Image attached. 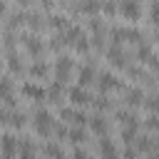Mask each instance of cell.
Masks as SVG:
<instances>
[{"instance_id": "cell-10", "label": "cell", "mask_w": 159, "mask_h": 159, "mask_svg": "<svg viewBox=\"0 0 159 159\" xmlns=\"http://www.w3.org/2000/svg\"><path fill=\"white\" fill-rule=\"evenodd\" d=\"M92 82H97V70H94V65L80 67V72H77V84H80V87H87V84H92Z\"/></svg>"}, {"instance_id": "cell-3", "label": "cell", "mask_w": 159, "mask_h": 159, "mask_svg": "<svg viewBox=\"0 0 159 159\" xmlns=\"http://www.w3.org/2000/svg\"><path fill=\"white\" fill-rule=\"evenodd\" d=\"M72 70H75L72 57L60 55V57H57V62H55V80H57V82H67V77L72 75Z\"/></svg>"}, {"instance_id": "cell-39", "label": "cell", "mask_w": 159, "mask_h": 159, "mask_svg": "<svg viewBox=\"0 0 159 159\" xmlns=\"http://www.w3.org/2000/svg\"><path fill=\"white\" fill-rule=\"evenodd\" d=\"M147 65H149V67H152V70H159V57H157V55H152V57H149V62H147Z\"/></svg>"}, {"instance_id": "cell-41", "label": "cell", "mask_w": 159, "mask_h": 159, "mask_svg": "<svg viewBox=\"0 0 159 159\" xmlns=\"http://www.w3.org/2000/svg\"><path fill=\"white\" fill-rule=\"evenodd\" d=\"M154 147H157V149H159V134H157V139H154Z\"/></svg>"}, {"instance_id": "cell-36", "label": "cell", "mask_w": 159, "mask_h": 159, "mask_svg": "<svg viewBox=\"0 0 159 159\" xmlns=\"http://www.w3.org/2000/svg\"><path fill=\"white\" fill-rule=\"evenodd\" d=\"M147 129H159V114H152L147 119Z\"/></svg>"}, {"instance_id": "cell-16", "label": "cell", "mask_w": 159, "mask_h": 159, "mask_svg": "<svg viewBox=\"0 0 159 159\" xmlns=\"http://www.w3.org/2000/svg\"><path fill=\"white\" fill-rule=\"evenodd\" d=\"M127 104L129 107H139V104H144V92L142 89H137V87H132V89H127Z\"/></svg>"}, {"instance_id": "cell-12", "label": "cell", "mask_w": 159, "mask_h": 159, "mask_svg": "<svg viewBox=\"0 0 159 159\" xmlns=\"http://www.w3.org/2000/svg\"><path fill=\"white\" fill-rule=\"evenodd\" d=\"M107 60H109V65L112 67H127V55L119 50V45H112L109 50H107Z\"/></svg>"}, {"instance_id": "cell-5", "label": "cell", "mask_w": 159, "mask_h": 159, "mask_svg": "<svg viewBox=\"0 0 159 159\" xmlns=\"http://www.w3.org/2000/svg\"><path fill=\"white\" fill-rule=\"evenodd\" d=\"M97 87H99V92H112V89H119L122 87V80L119 77H114L112 72H99L97 75Z\"/></svg>"}, {"instance_id": "cell-14", "label": "cell", "mask_w": 159, "mask_h": 159, "mask_svg": "<svg viewBox=\"0 0 159 159\" xmlns=\"http://www.w3.org/2000/svg\"><path fill=\"white\" fill-rule=\"evenodd\" d=\"M99 157L102 159H119V152H117V147H114L112 139H107V137L99 139Z\"/></svg>"}, {"instance_id": "cell-21", "label": "cell", "mask_w": 159, "mask_h": 159, "mask_svg": "<svg viewBox=\"0 0 159 159\" xmlns=\"http://www.w3.org/2000/svg\"><path fill=\"white\" fill-rule=\"evenodd\" d=\"M30 75H32L35 80H37V77L42 80V77H47V75H50V65H47V62H35V65L30 67Z\"/></svg>"}, {"instance_id": "cell-2", "label": "cell", "mask_w": 159, "mask_h": 159, "mask_svg": "<svg viewBox=\"0 0 159 159\" xmlns=\"http://www.w3.org/2000/svg\"><path fill=\"white\" fill-rule=\"evenodd\" d=\"M55 129V122H52V114L47 109H37L35 112V132L42 134V137H50Z\"/></svg>"}, {"instance_id": "cell-35", "label": "cell", "mask_w": 159, "mask_h": 159, "mask_svg": "<svg viewBox=\"0 0 159 159\" xmlns=\"http://www.w3.org/2000/svg\"><path fill=\"white\" fill-rule=\"evenodd\" d=\"M122 157H124V159H139V152H137V147L127 144V147H124V152H122Z\"/></svg>"}, {"instance_id": "cell-42", "label": "cell", "mask_w": 159, "mask_h": 159, "mask_svg": "<svg viewBox=\"0 0 159 159\" xmlns=\"http://www.w3.org/2000/svg\"><path fill=\"white\" fill-rule=\"evenodd\" d=\"M149 159H159V152H157V154H152V157H149Z\"/></svg>"}, {"instance_id": "cell-18", "label": "cell", "mask_w": 159, "mask_h": 159, "mask_svg": "<svg viewBox=\"0 0 159 159\" xmlns=\"http://www.w3.org/2000/svg\"><path fill=\"white\" fill-rule=\"evenodd\" d=\"M89 127H92L94 134H102V137L107 134V119H104L102 114H94V117L89 119Z\"/></svg>"}, {"instance_id": "cell-17", "label": "cell", "mask_w": 159, "mask_h": 159, "mask_svg": "<svg viewBox=\"0 0 159 159\" xmlns=\"http://www.w3.org/2000/svg\"><path fill=\"white\" fill-rule=\"evenodd\" d=\"M124 42L142 45V42H144V35H142V30H137V27H124Z\"/></svg>"}, {"instance_id": "cell-8", "label": "cell", "mask_w": 159, "mask_h": 159, "mask_svg": "<svg viewBox=\"0 0 159 159\" xmlns=\"http://www.w3.org/2000/svg\"><path fill=\"white\" fill-rule=\"evenodd\" d=\"M67 97H70V102H72L75 107H84V104H89V102H92V97L87 94V89H84V87H80V84H77V87H72V89L67 92Z\"/></svg>"}, {"instance_id": "cell-4", "label": "cell", "mask_w": 159, "mask_h": 159, "mask_svg": "<svg viewBox=\"0 0 159 159\" xmlns=\"http://www.w3.org/2000/svg\"><path fill=\"white\" fill-rule=\"evenodd\" d=\"M119 15H122L124 20H129V22L139 20V15H142L139 0H122V2H119Z\"/></svg>"}, {"instance_id": "cell-30", "label": "cell", "mask_w": 159, "mask_h": 159, "mask_svg": "<svg viewBox=\"0 0 159 159\" xmlns=\"http://www.w3.org/2000/svg\"><path fill=\"white\" fill-rule=\"evenodd\" d=\"M7 70L10 72H20L22 70V62H20V57L15 52H10V57H7Z\"/></svg>"}, {"instance_id": "cell-6", "label": "cell", "mask_w": 159, "mask_h": 159, "mask_svg": "<svg viewBox=\"0 0 159 159\" xmlns=\"http://www.w3.org/2000/svg\"><path fill=\"white\" fill-rule=\"evenodd\" d=\"M0 147H2V159H15L20 152V139H15L12 134L0 137Z\"/></svg>"}, {"instance_id": "cell-37", "label": "cell", "mask_w": 159, "mask_h": 159, "mask_svg": "<svg viewBox=\"0 0 159 159\" xmlns=\"http://www.w3.org/2000/svg\"><path fill=\"white\" fill-rule=\"evenodd\" d=\"M127 75H129V77H134V80H142V77H144V72H142V70H137V67H129V70H127Z\"/></svg>"}, {"instance_id": "cell-1", "label": "cell", "mask_w": 159, "mask_h": 159, "mask_svg": "<svg viewBox=\"0 0 159 159\" xmlns=\"http://www.w3.org/2000/svg\"><path fill=\"white\" fill-rule=\"evenodd\" d=\"M62 37H65V45H72L77 52H87V50H89L87 35H84V30L77 27V25H70V27L62 32Z\"/></svg>"}, {"instance_id": "cell-13", "label": "cell", "mask_w": 159, "mask_h": 159, "mask_svg": "<svg viewBox=\"0 0 159 159\" xmlns=\"http://www.w3.org/2000/svg\"><path fill=\"white\" fill-rule=\"evenodd\" d=\"M60 117L67 119V122H72V124H77V127H82V124L87 122V117H84L80 109H72V107H62V109H60Z\"/></svg>"}, {"instance_id": "cell-11", "label": "cell", "mask_w": 159, "mask_h": 159, "mask_svg": "<svg viewBox=\"0 0 159 159\" xmlns=\"http://www.w3.org/2000/svg\"><path fill=\"white\" fill-rule=\"evenodd\" d=\"M22 45H25L27 55H32V57H40V52L45 50V45L40 42L37 35H25V37H22Z\"/></svg>"}, {"instance_id": "cell-15", "label": "cell", "mask_w": 159, "mask_h": 159, "mask_svg": "<svg viewBox=\"0 0 159 159\" xmlns=\"http://www.w3.org/2000/svg\"><path fill=\"white\" fill-rule=\"evenodd\" d=\"M77 10L84 12V15H89V17H97V12L102 10V2H99V0H82V2L77 5Z\"/></svg>"}, {"instance_id": "cell-43", "label": "cell", "mask_w": 159, "mask_h": 159, "mask_svg": "<svg viewBox=\"0 0 159 159\" xmlns=\"http://www.w3.org/2000/svg\"><path fill=\"white\" fill-rule=\"evenodd\" d=\"M60 2H70V0H60Z\"/></svg>"}, {"instance_id": "cell-7", "label": "cell", "mask_w": 159, "mask_h": 159, "mask_svg": "<svg viewBox=\"0 0 159 159\" xmlns=\"http://www.w3.org/2000/svg\"><path fill=\"white\" fill-rule=\"evenodd\" d=\"M20 92H22L27 99H32V102H42V99H47V89L40 87V84H35V82H25V84L20 87Z\"/></svg>"}, {"instance_id": "cell-31", "label": "cell", "mask_w": 159, "mask_h": 159, "mask_svg": "<svg viewBox=\"0 0 159 159\" xmlns=\"http://www.w3.org/2000/svg\"><path fill=\"white\" fill-rule=\"evenodd\" d=\"M117 10H119V5H117L114 0H104V2H102V12H104V15H117Z\"/></svg>"}, {"instance_id": "cell-32", "label": "cell", "mask_w": 159, "mask_h": 159, "mask_svg": "<svg viewBox=\"0 0 159 159\" xmlns=\"http://www.w3.org/2000/svg\"><path fill=\"white\" fill-rule=\"evenodd\" d=\"M10 124L20 129V127L25 124V114H22V112H15V109H12V114H10Z\"/></svg>"}, {"instance_id": "cell-27", "label": "cell", "mask_w": 159, "mask_h": 159, "mask_svg": "<svg viewBox=\"0 0 159 159\" xmlns=\"http://www.w3.org/2000/svg\"><path fill=\"white\" fill-rule=\"evenodd\" d=\"M84 139H87L84 129H77V127H75V129H70V132H67V142H72V144H82Z\"/></svg>"}, {"instance_id": "cell-40", "label": "cell", "mask_w": 159, "mask_h": 159, "mask_svg": "<svg viewBox=\"0 0 159 159\" xmlns=\"http://www.w3.org/2000/svg\"><path fill=\"white\" fill-rule=\"evenodd\" d=\"M2 15H5V2L0 0V17H2Z\"/></svg>"}, {"instance_id": "cell-34", "label": "cell", "mask_w": 159, "mask_h": 159, "mask_svg": "<svg viewBox=\"0 0 159 159\" xmlns=\"http://www.w3.org/2000/svg\"><path fill=\"white\" fill-rule=\"evenodd\" d=\"M92 104L97 107V112H104L107 107H109V99L104 97V92H102V97H97V99H92Z\"/></svg>"}, {"instance_id": "cell-23", "label": "cell", "mask_w": 159, "mask_h": 159, "mask_svg": "<svg viewBox=\"0 0 159 159\" xmlns=\"http://www.w3.org/2000/svg\"><path fill=\"white\" fill-rule=\"evenodd\" d=\"M134 147H137L139 154H147V152L154 149V142H152L149 137H137V139H134Z\"/></svg>"}, {"instance_id": "cell-20", "label": "cell", "mask_w": 159, "mask_h": 159, "mask_svg": "<svg viewBox=\"0 0 159 159\" xmlns=\"http://www.w3.org/2000/svg\"><path fill=\"white\" fill-rule=\"evenodd\" d=\"M50 27L65 32V30L70 27V17H67V15H52V17H50Z\"/></svg>"}, {"instance_id": "cell-19", "label": "cell", "mask_w": 159, "mask_h": 159, "mask_svg": "<svg viewBox=\"0 0 159 159\" xmlns=\"http://www.w3.org/2000/svg\"><path fill=\"white\" fill-rule=\"evenodd\" d=\"M17 157H20V159H37L35 147H32L30 139H22V142H20V152H17Z\"/></svg>"}, {"instance_id": "cell-26", "label": "cell", "mask_w": 159, "mask_h": 159, "mask_svg": "<svg viewBox=\"0 0 159 159\" xmlns=\"http://www.w3.org/2000/svg\"><path fill=\"white\" fill-rule=\"evenodd\" d=\"M134 57L139 60V62H149V57H152V47L149 45H137V52H134Z\"/></svg>"}, {"instance_id": "cell-25", "label": "cell", "mask_w": 159, "mask_h": 159, "mask_svg": "<svg viewBox=\"0 0 159 159\" xmlns=\"http://www.w3.org/2000/svg\"><path fill=\"white\" fill-rule=\"evenodd\" d=\"M117 119H119V124L124 127V124H134V122H139L137 119V114L134 112H129V109H119L117 112Z\"/></svg>"}, {"instance_id": "cell-22", "label": "cell", "mask_w": 159, "mask_h": 159, "mask_svg": "<svg viewBox=\"0 0 159 159\" xmlns=\"http://www.w3.org/2000/svg\"><path fill=\"white\" fill-rule=\"evenodd\" d=\"M62 84H65V82H57V80H55V82L47 87V99H50V102H55V104L60 102V94H62Z\"/></svg>"}, {"instance_id": "cell-28", "label": "cell", "mask_w": 159, "mask_h": 159, "mask_svg": "<svg viewBox=\"0 0 159 159\" xmlns=\"http://www.w3.org/2000/svg\"><path fill=\"white\" fill-rule=\"evenodd\" d=\"M144 107L152 112V114H159V94H152L144 99Z\"/></svg>"}, {"instance_id": "cell-33", "label": "cell", "mask_w": 159, "mask_h": 159, "mask_svg": "<svg viewBox=\"0 0 159 159\" xmlns=\"http://www.w3.org/2000/svg\"><path fill=\"white\" fill-rule=\"evenodd\" d=\"M149 20H152V25H159V0L152 2V7H149Z\"/></svg>"}, {"instance_id": "cell-38", "label": "cell", "mask_w": 159, "mask_h": 159, "mask_svg": "<svg viewBox=\"0 0 159 159\" xmlns=\"http://www.w3.org/2000/svg\"><path fill=\"white\" fill-rule=\"evenodd\" d=\"M72 159H92L87 152H82V149H75V154H72Z\"/></svg>"}, {"instance_id": "cell-24", "label": "cell", "mask_w": 159, "mask_h": 159, "mask_svg": "<svg viewBox=\"0 0 159 159\" xmlns=\"http://www.w3.org/2000/svg\"><path fill=\"white\" fill-rule=\"evenodd\" d=\"M45 157H47V159H65L60 144H55V142H47V144H45Z\"/></svg>"}, {"instance_id": "cell-9", "label": "cell", "mask_w": 159, "mask_h": 159, "mask_svg": "<svg viewBox=\"0 0 159 159\" xmlns=\"http://www.w3.org/2000/svg\"><path fill=\"white\" fill-rule=\"evenodd\" d=\"M0 99L5 102V107L15 109V94H12V82L10 77H0Z\"/></svg>"}, {"instance_id": "cell-29", "label": "cell", "mask_w": 159, "mask_h": 159, "mask_svg": "<svg viewBox=\"0 0 159 159\" xmlns=\"http://www.w3.org/2000/svg\"><path fill=\"white\" fill-rule=\"evenodd\" d=\"M27 25H30V30H40L42 27V15L40 12H30L27 15Z\"/></svg>"}]
</instances>
